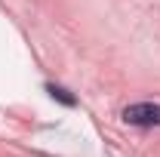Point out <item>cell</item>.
<instances>
[{
    "mask_svg": "<svg viewBox=\"0 0 160 157\" xmlns=\"http://www.w3.org/2000/svg\"><path fill=\"white\" fill-rule=\"evenodd\" d=\"M123 120L132 126H160V105L154 102H136L123 108Z\"/></svg>",
    "mask_w": 160,
    "mask_h": 157,
    "instance_id": "cell-1",
    "label": "cell"
},
{
    "mask_svg": "<svg viewBox=\"0 0 160 157\" xmlns=\"http://www.w3.org/2000/svg\"><path fill=\"white\" fill-rule=\"evenodd\" d=\"M49 93H52V99H62V102H65V105H74V99L68 96V93H65V89H59V86H49Z\"/></svg>",
    "mask_w": 160,
    "mask_h": 157,
    "instance_id": "cell-2",
    "label": "cell"
}]
</instances>
